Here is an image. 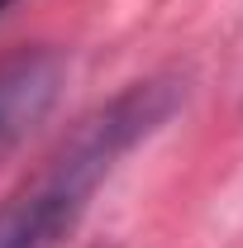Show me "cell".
Wrapping results in <instances>:
<instances>
[{
  "label": "cell",
  "instance_id": "obj_1",
  "mask_svg": "<svg viewBox=\"0 0 243 248\" xmlns=\"http://www.w3.org/2000/svg\"><path fill=\"white\" fill-rule=\"evenodd\" d=\"M186 100V81L162 72L129 81L120 95L95 105L86 120L72 124V134L48 153L15 196L0 205V248H58L76 219L86 215L95 186L105 182L120 157H129L143 139H152Z\"/></svg>",
  "mask_w": 243,
  "mask_h": 248
},
{
  "label": "cell",
  "instance_id": "obj_2",
  "mask_svg": "<svg viewBox=\"0 0 243 248\" xmlns=\"http://www.w3.org/2000/svg\"><path fill=\"white\" fill-rule=\"evenodd\" d=\"M67 86V58L48 43H24L0 58V167L33 139Z\"/></svg>",
  "mask_w": 243,
  "mask_h": 248
},
{
  "label": "cell",
  "instance_id": "obj_3",
  "mask_svg": "<svg viewBox=\"0 0 243 248\" xmlns=\"http://www.w3.org/2000/svg\"><path fill=\"white\" fill-rule=\"evenodd\" d=\"M10 5H15V0H0V15H5V10H10Z\"/></svg>",
  "mask_w": 243,
  "mask_h": 248
}]
</instances>
